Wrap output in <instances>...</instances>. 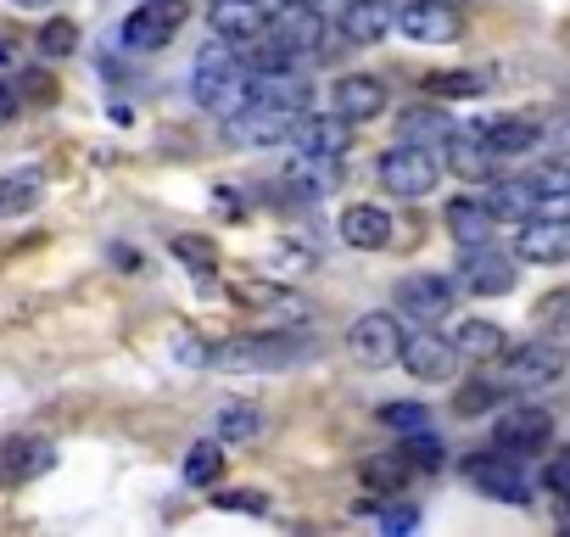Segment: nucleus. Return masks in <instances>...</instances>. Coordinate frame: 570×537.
Instances as JSON below:
<instances>
[{
	"instance_id": "nucleus-9",
	"label": "nucleus",
	"mask_w": 570,
	"mask_h": 537,
	"mask_svg": "<svg viewBox=\"0 0 570 537\" xmlns=\"http://www.w3.org/2000/svg\"><path fill=\"white\" fill-rule=\"evenodd\" d=\"M347 353L364 364V370H386L403 359V320L397 314H358L353 331H347Z\"/></svg>"
},
{
	"instance_id": "nucleus-29",
	"label": "nucleus",
	"mask_w": 570,
	"mask_h": 537,
	"mask_svg": "<svg viewBox=\"0 0 570 537\" xmlns=\"http://www.w3.org/2000/svg\"><path fill=\"white\" fill-rule=\"evenodd\" d=\"M453 348H459V359L492 364V359L509 348V336H503V325H492V320H459V325H453Z\"/></svg>"
},
{
	"instance_id": "nucleus-22",
	"label": "nucleus",
	"mask_w": 570,
	"mask_h": 537,
	"mask_svg": "<svg viewBox=\"0 0 570 537\" xmlns=\"http://www.w3.org/2000/svg\"><path fill=\"white\" fill-rule=\"evenodd\" d=\"M442 146H448V168H453L459 179H475V185L498 179V163H503V157L481 140V129H453Z\"/></svg>"
},
{
	"instance_id": "nucleus-43",
	"label": "nucleus",
	"mask_w": 570,
	"mask_h": 537,
	"mask_svg": "<svg viewBox=\"0 0 570 537\" xmlns=\"http://www.w3.org/2000/svg\"><path fill=\"white\" fill-rule=\"evenodd\" d=\"M414 526H420V509H409V504H386V509H381V531H386V537L414 531Z\"/></svg>"
},
{
	"instance_id": "nucleus-6",
	"label": "nucleus",
	"mask_w": 570,
	"mask_h": 537,
	"mask_svg": "<svg viewBox=\"0 0 570 537\" xmlns=\"http://www.w3.org/2000/svg\"><path fill=\"white\" fill-rule=\"evenodd\" d=\"M190 18V0H135L124 18V51H163Z\"/></svg>"
},
{
	"instance_id": "nucleus-26",
	"label": "nucleus",
	"mask_w": 570,
	"mask_h": 537,
	"mask_svg": "<svg viewBox=\"0 0 570 537\" xmlns=\"http://www.w3.org/2000/svg\"><path fill=\"white\" fill-rule=\"evenodd\" d=\"M358 481L375 492V498H397L409 481H414V459L403 448H386V453H370L358 459Z\"/></svg>"
},
{
	"instance_id": "nucleus-11",
	"label": "nucleus",
	"mask_w": 570,
	"mask_h": 537,
	"mask_svg": "<svg viewBox=\"0 0 570 537\" xmlns=\"http://www.w3.org/2000/svg\"><path fill=\"white\" fill-rule=\"evenodd\" d=\"M414 381H425V387H442V381H453L459 375V348H453V336H436L431 325L420 331V336H403V359H397Z\"/></svg>"
},
{
	"instance_id": "nucleus-45",
	"label": "nucleus",
	"mask_w": 570,
	"mask_h": 537,
	"mask_svg": "<svg viewBox=\"0 0 570 537\" xmlns=\"http://www.w3.org/2000/svg\"><path fill=\"white\" fill-rule=\"evenodd\" d=\"M174 359H179V364H207V342H196V336H179V342H174Z\"/></svg>"
},
{
	"instance_id": "nucleus-4",
	"label": "nucleus",
	"mask_w": 570,
	"mask_h": 537,
	"mask_svg": "<svg viewBox=\"0 0 570 537\" xmlns=\"http://www.w3.org/2000/svg\"><path fill=\"white\" fill-rule=\"evenodd\" d=\"M375 179H381L392 196L420 202V196H431V191H436V179H442V157H436L431 146H409V140H397L392 152H381Z\"/></svg>"
},
{
	"instance_id": "nucleus-40",
	"label": "nucleus",
	"mask_w": 570,
	"mask_h": 537,
	"mask_svg": "<svg viewBox=\"0 0 570 537\" xmlns=\"http://www.w3.org/2000/svg\"><path fill=\"white\" fill-rule=\"evenodd\" d=\"M403 453L414 459V470H442V442L431 431H409L403 437Z\"/></svg>"
},
{
	"instance_id": "nucleus-44",
	"label": "nucleus",
	"mask_w": 570,
	"mask_h": 537,
	"mask_svg": "<svg viewBox=\"0 0 570 537\" xmlns=\"http://www.w3.org/2000/svg\"><path fill=\"white\" fill-rule=\"evenodd\" d=\"M23 113V96H18V85L12 79H0V124H12Z\"/></svg>"
},
{
	"instance_id": "nucleus-27",
	"label": "nucleus",
	"mask_w": 570,
	"mask_h": 537,
	"mask_svg": "<svg viewBox=\"0 0 570 537\" xmlns=\"http://www.w3.org/2000/svg\"><path fill=\"white\" fill-rule=\"evenodd\" d=\"M475 129H481V140H487L498 157H520V152H531V146L542 140V124L525 118V113H503V118H487V124H475Z\"/></svg>"
},
{
	"instance_id": "nucleus-36",
	"label": "nucleus",
	"mask_w": 570,
	"mask_h": 537,
	"mask_svg": "<svg viewBox=\"0 0 570 537\" xmlns=\"http://www.w3.org/2000/svg\"><path fill=\"white\" fill-rule=\"evenodd\" d=\"M73 51H79V23H68V18H51V23L40 29V57L62 62V57H73Z\"/></svg>"
},
{
	"instance_id": "nucleus-30",
	"label": "nucleus",
	"mask_w": 570,
	"mask_h": 537,
	"mask_svg": "<svg viewBox=\"0 0 570 537\" xmlns=\"http://www.w3.org/2000/svg\"><path fill=\"white\" fill-rule=\"evenodd\" d=\"M46 202V174L40 168H18L0 179V218H18V213H35Z\"/></svg>"
},
{
	"instance_id": "nucleus-32",
	"label": "nucleus",
	"mask_w": 570,
	"mask_h": 537,
	"mask_svg": "<svg viewBox=\"0 0 570 537\" xmlns=\"http://www.w3.org/2000/svg\"><path fill=\"white\" fill-rule=\"evenodd\" d=\"M425 90H431V101H475V96H487V74H470V68L431 74Z\"/></svg>"
},
{
	"instance_id": "nucleus-14",
	"label": "nucleus",
	"mask_w": 570,
	"mask_h": 537,
	"mask_svg": "<svg viewBox=\"0 0 570 537\" xmlns=\"http://www.w3.org/2000/svg\"><path fill=\"white\" fill-rule=\"evenodd\" d=\"M514 257H520V263H564V257H570V218L525 213V218L514 224Z\"/></svg>"
},
{
	"instance_id": "nucleus-18",
	"label": "nucleus",
	"mask_w": 570,
	"mask_h": 537,
	"mask_svg": "<svg viewBox=\"0 0 570 537\" xmlns=\"http://www.w3.org/2000/svg\"><path fill=\"white\" fill-rule=\"evenodd\" d=\"M57 465V442L51 437H7L0 442V487H29Z\"/></svg>"
},
{
	"instance_id": "nucleus-20",
	"label": "nucleus",
	"mask_w": 570,
	"mask_h": 537,
	"mask_svg": "<svg viewBox=\"0 0 570 537\" xmlns=\"http://www.w3.org/2000/svg\"><path fill=\"white\" fill-rule=\"evenodd\" d=\"M392 18H397L392 0H347L342 18H336V35L347 46H381L392 35Z\"/></svg>"
},
{
	"instance_id": "nucleus-10",
	"label": "nucleus",
	"mask_w": 570,
	"mask_h": 537,
	"mask_svg": "<svg viewBox=\"0 0 570 537\" xmlns=\"http://www.w3.org/2000/svg\"><path fill=\"white\" fill-rule=\"evenodd\" d=\"M464 481L475 487V492H487V498H498V504H525L531 498V481H525V470L514 465V453H470L464 459Z\"/></svg>"
},
{
	"instance_id": "nucleus-31",
	"label": "nucleus",
	"mask_w": 570,
	"mask_h": 537,
	"mask_svg": "<svg viewBox=\"0 0 570 537\" xmlns=\"http://www.w3.org/2000/svg\"><path fill=\"white\" fill-rule=\"evenodd\" d=\"M213 431H218V442H224V448H235V442H252V437L263 431V414H257V403L229 398V403L213 414Z\"/></svg>"
},
{
	"instance_id": "nucleus-16",
	"label": "nucleus",
	"mask_w": 570,
	"mask_h": 537,
	"mask_svg": "<svg viewBox=\"0 0 570 537\" xmlns=\"http://www.w3.org/2000/svg\"><path fill=\"white\" fill-rule=\"evenodd\" d=\"M229 297H235L246 314H263V320H279V325H303V320H308L303 292L279 286V281H235Z\"/></svg>"
},
{
	"instance_id": "nucleus-46",
	"label": "nucleus",
	"mask_w": 570,
	"mask_h": 537,
	"mask_svg": "<svg viewBox=\"0 0 570 537\" xmlns=\"http://www.w3.org/2000/svg\"><path fill=\"white\" fill-rule=\"evenodd\" d=\"M537 213H553V218H570V191H564V196H542V202H537Z\"/></svg>"
},
{
	"instance_id": "nucleus-2",
	"label": "nucleus",
	"mask_w": 570,
	"mask_h": 537,
	"mask_svg": "<svg viewBox=\"0 0 570 537\" xmlns=\"http://www.w3.org/2000/svg\"><path fill=\"white\" fill-rule=\"evenodd\" d=\"M308 353V336L292 331H252V336H224L207 348V364L218 370H292Z\"/></svg>"
},
{
	"instance_id": "nucleus-1",
	"label": "nucleus",
	"mask_w": 570,
	"mask_h": 537,
	"mask_svg": "<svg viewBox=\"0 0 570 537\" xmlns=\"http://www.w3.org/2000/svg\"><path fill=\"white\" fill-rule=\"evenodd\" d=\"M190 96L202 113L213 118H235L246 101H252V68L240 57V46L229 40H213L196 51V68H190Z\"/></svg>"
},
{
	"instance_id": "nucleus-34",
	"label": "nucleus",
	"mask_w": 570,
	"mask_h": 537,
	"mask_svg": "<svg viewBox=\"0 0 570 537\" xmlns=\"http://www.w3.org/2000/svg\"><path fill=\"white\" fill-rule=\"evenodd\" d=\"M168 252H174L179 268H190V275H202V281L218 268V241H207V235H174Z\"/></svg>"
},
{
	"instance_id": "nucleus-3",
	"label": "nucleus",
	"mask_w": 570,
	"mask_h": 537,
	"mask_svg": "<svg viewBox=\"0 0 570 537\" xmlns=\"http://www.w3.org/2000/svg\"><path fill=\"white\" fill-rule=\"evenodd\" d=\"M498 387L503 392H542V387H553L559 375H564V364H570V353L559 348V342H548V336H537V342H520V348H503L498 359Z\"/></svg>"
},
{
	"instance_id": "nucleus-50",
	"label": "nucleus",
	"mask_w": 570,
	"mask_h": 537,
	"mask_svg": "<svg viewBox=\"0 0 570 537\" xmlns=\"http://www.w3.org/2000/svg\"><path fill=\"white\" fill-rule=\"evenodd\" d=\"M18 7H46V0H18Z\"/></svg>"
},
{
	"instance_id": "nucleus-39",
	"label": "nucleus",
	"mask_w": 570,
	"mask_h": 537,
	"mask_svg": "<svg viewBox=\"0 0 570 537\" xmlns=\"http://www.w3.org/2000/svg\"><path fill=\"white\" fill-rule=\"evenodd\" d=\"M525 185L537 191V202H542V196H564V191H570V163H542V168L525 174Z\"/></svg>"
},
{
	"instance_id": "nucleus-37",
	"label": "nucleus",
	"mask_w": 570,
	"mask_h": 537,
	"mask_svg": "<svg viewBox=\"0 0 570 537\" xmlns=\"http://www.w3.org/2000/svg\"><path fill=\"white\" fill-rule=\"evenodd\" d=\"M381 426H392V431H425V403H414V398H397V403H381Z\"/></svg>"
},
{
	"instance_id": "nucleus-28",
	"label": "nucleus",
	"mask_w": 570,
	"mask_h": 537,
	"mask_svg": "<svg viewBox=\"0 0 570 537\" xmlns=\"http://www.w3.org/2000/svg\"><path fill=\"white\" fill-rule=\"evenodd\" d=\"M453 129H459V124H453L436 101H420V107H403V113H397V140H409V146H442Z\"/></svg>"
},
{
	"instance_id": "nucleus-13",
	"label": "nucleus",
	"mask_w": 570,
	"mask_h": 537,
	"mask_svg": "<svg viewBox=\"0 0 570 537\" xmlns=\"http://www.w3.org/2000/svg\"><path fill=\"white\" fill-rule=\"evenodd\" d=\"M453 303H459V281H448V275H403L397 281V314H409L420 325L448 320Z\"/></svg>"
},
{
	"instance_id": "nucleus-41",
	"label": "nucleus",
	"mask_w": 570,
	"mask_h": 537,
	"mask_svg": "<svg viewBox=\"0 0 570 537\" xmlns=\"http://www.w3.org/2000/svg\"><path fill=\"white\" fill-rule=\"evenodd\" d=\"M213 509H240V515H268V498L257 487H229V492H213Z\"/></svg>"
},
{
	"instance_id": "nucleus-33",
	"label": "nucleus",
	"mask_w": 570,
	"mask_h": 537,
	"mask_svg": "<svg viewBox=\"0 0 570 537\" xmlns=\"http://www.w3.org/2000/svg\"><path fill=\"white\" fill-rule=\"evenodd\" d=\"M185 487H218L224 481V442H196L185 453Z\"/></svg>"
},
{
	"instance_id": "nucleus-24",
	"label": "nucleus",
	"mask_w": 570,
	"mask_h": 537,
	"mask_svg": "<svg viewBox=\"0 0 570 537\" xmlns=\"http://www.w3.org/2000/svg\"><path fill=\"white\" fill-rule=\"evenodd\" d=\"M392 213L386 207H375V202H353L347 213H342V241L347 246H358V252H381V246H392Z\"/></svg>"
},
{
	"instance_id": "nucleus-12",
	"label": "nucleus",
	"mask_w": 570,
	"mask_h": 537,
	"mask_svg": "<svg viewBox=\"0 0 570 537\" xmlns=\"http://www.w3.org/2000/svg\"><path fill=\"white\" fill-rule=\"evenodd\" d=\"M548 437H553V414L537 409V403H514V409H503L498 426H492V448H498V453H514V459L548 448Z\"/></svg>"
},
{
	"instance_id": "nucleus-7",
	"label": "nucleus",
	"mask_w": 570,
	"mask_h": 537,
	"mask_svg": "<svg viewBox=\"0 0 570 537\" xmlns=\"http://www.w3.org/2000/svg\"><path fill=\"white\" fill-rule=\"evenodd\" d=\"M453 281H459V292H470V297H509L514 281H520V268H514L509 252H498L492 241H481V246H464Z\"/></svg>"
},
{
	"instance_id": "nucleus-38",
	"label": "nucleus",
	"mask_w": 570,
	"mask_h": 537,
	"mask_svg": "<svg viewBox=\"0 0 570 537\" xmlns=\"http://www.w3.org/2000/svg\"><path fill=\"white\" fill-rule=\"evenodd\" d=\"M12 85H18V96H23V107H51V101H57V79H51V74H40V68H29V74H18Z\"/></svg>"
},
{
	"instance_id": "nucleus-17",
	"label": "nucleus",
	"mask_w": 570,
	"mask_h": 537,
	"mask_svg": "<svg viewBox=\"0 0 570 537\" xmlns=\"http://www.w3.org/2000/svg\"><path fill=\"white\" fill-rule=\"evenodd\" d=\"M268 18H274V0H207V23L229 46H246V40L268 35Z\"/></svg>"
},
{
	"instance_id": "nucleus-19",
	"label": "nucleus",
	"mask_w": 570,
	"mask_h": 537,
	"mask_svg": "<svg viewBox=\"0 0 570 537\" xmlns=\"http://www.w3.org/2000/svg\"><path fill=\"white\" fill-rule=\"evenodd\" d=\"M331 113H342V118L358 129V124H370V118L386 113V85H381L375 74H342V79L331 85Z\"/></svg>"
},
{
	"instance_id": "nucleus-21",
	"label": "nucleus",
	"mask_w": 570,
	"mask_h": 537,
	"mask_svg": "<svg viewBox=\"0 0 570 537\" xmlns=\"http://www.w3.org/2000/svg\"><path fill=\"white\" fill-rule=\"evenodd\" d=\"M292 140L303 152H320V157H347L353 152V124L342 113H303L297 129H292Z\"/></svg>"
},
{
	"instance_id": "nucleus-25",
	"label": "nucleus",
	"mask_w": 570,
	"mask_h": 537,
	"mask_svg": "<svg viewBox=\"0 0 570 537\" xmlns=\"http://www.w3.org/2000/svg\"><path fill=\"white\" fill-rule=\"evenodd\" d=\"M285 185H292L297 196H331L342 185V157H320V152H303L285 163Z\"/></svg>"
},
{
	"instance_id": "nucleus-23",
	"label": "nucleus",
	"mask_w": 570,
	"mask_h": 537,
	"mask_svg": "<svg viewBox=\"0 0 570 537\" xmlns=\"http://www.w3.org/2000/svg\"><path fill=\"white\" fill-rule=\"evenodd\" d=\"M442 224H448V235H453L459 246H481V241H492L498 213L487 207V196H453V202L442 207Z\"/></svg>"
},
{
	"instance_id": "nucleus-47",
	"label": "nucleus",
	"mask_w": 570,
	"mask_h": 537,
	"mask_svg": "<svg viewBox=\"0 0 570 537\" xmlns=\"http://www.w3.org/2000/svg\"><path fill=\"white\" fill-rule=\"evenodd\" d=\"M213 207L229 213V218H240V196H235V191H213Z\"/></svg>"
},
{
	"instance_id": "nucleus-49",
	"label": "nucleus",
	"mask_w": 570,
	"mask_h": 537,
	"mask_svg": "<svg viewBox=\"0 0 570 537\" xmlns=\"http://www.w3.org/2000/svg\"><path fill=\"white\" fill-rule=\"evenodd\" d=\"M274 7H320V0H274Z\"/></svg>"
},
{
	"instance_id": "nucleus-15",
	"label": "nucleus",
	"mask_w": 570,
	"mask_h": 537,
	"mask_svg": "<svg viewBox=\"0 0 570 537\" xmlns=\"http://www.w3.org/2000/svg\"><path fill=\"white\" fill-rule=\"evenodd\" d=\"M268 40L292 57V62L320 57V46H325V18H320V7H274Z\"/></svg>"
},
{
	"instance_id": "nucleus-42",
	"label": "nucleus",
	"mask_w": 570,
	"mask_h": 537,
	"mask_svg": "<svg viewBox=\"0 0 570 537\" xmlns=\"http://www.w3.org/2000/svg\"><path fill=\"white\" fill-rule=\"evenodd\" d=\"M537 325H548V331H570V286H564V292H548V297L537 303Z\"/></svg>"
},
{
	"instance_id": "nucleus-48",
	"label": "nucleus",
	"mask_w": 570,
	"mask_h": 537,
	"mask_svg": "<svg viewBox=\"0 0 570 537\" xmlns=\"http://www.w3.org/2000/svg\"><path fill=\"white\" fill-rule=\"evenodd\" d=\"M12 62V40H0V68H7Z\"/></svg>"
},
{
	"instance_id": "nucleus-8",
	"label": "nucleus",
	"mask_w": 570,
	"mask_h": 537,
	"mask_svg": "<svg viewBox=\"0 0 570 537\" xmlns=\"http://www.w3.org/2000/svg\"><path fill=\"white\" fill-rule=\"evenodd\" d=\"M392 29L414 46H453L464 35V18H459L453 0H403Z\"/></svg>"
},
{
	"instance_id": "nucleus-5",
	"label": "nucleus",
	"mask_w": 570,
	"mask_h": 537,
	"mask_svg": "<svg viewBox=\"0 0 570 537\" xmlns=\"http://www.w3.org/2000/svg\"><path fill=\"white\" fill-rule=\"evenodd\" d=\"M303 113H308V107L252 96L235 118H224V129H229V140H235V146H279V140H292V129H297V118H303Z\"/></svg>"
},
{
	"instance_id": "nucleus-35",
	"label": "nucleus",
	"mask_w": 570,
	"mask_h": 537,
	"mask_svg": "<svg viewBox=\"0 0 570 537\" xmlns=\"http://www.w3.org/2000/svg\"><path fill=\"white\" fill-rule=\"evenodd\" d=\"M498 398H503V387H498L492 375H481V381L459 387V398H453V414H459V420H481V414H487Z\"/></svg>"
}]
</instances>
